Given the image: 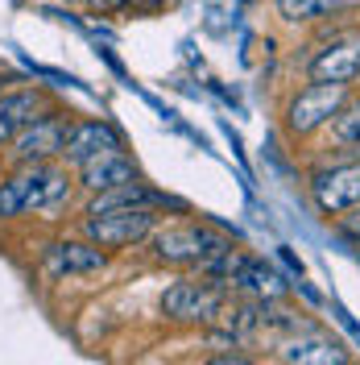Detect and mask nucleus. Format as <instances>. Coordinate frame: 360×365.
<instances>
[{
	"label": "nucleus",
	"mask_w": 360,
	"mask_h": 365,
	"mask_svg": "<svg viewBox=\"0 0 360 365\" xmlns=\"http://www.w3.org/2000/svg\"><path fill=\"white\" fill-rule=\"evenodd\" d=\"M79 179L70 175L63 158L54 162H17L4 179H0V220H17V216H33V212H63L70 204V191Z\"/></svg>",
	"instance_id": "obj_1"
},
{
	"label": "nucleus",
	"mask_w": 360,
	"mask_h": 365,
	"mask_svg": "<svg viewBox=\"0 0 360 365\" xmlns=\"http://www.w3.org/2000/svg\"><path fill=\"white\" fill-rule=\"evenodd\" d=\"M232 250L224 232L207 225H166L149 232V253L166 262V266H191V270H207L211 262H220L224 253Z\"/></svg>",
	"instance_id": "obj_2"
},
{
	"label": "nucleus",
	"mask_w": 360,
	"mask_h": 365,
	"mask_svg": "<svg viewBox=\"0 0 360 365\" xmlns=\"http://www.w3.org/2000/svg\"><path fill=\"white\" fill-rule=\"evenodd\" d=\"M154 228H158V207H145V204L83 212V220H79V232L88 241H95L100 250H133L141 241H149Z\"/></svg>",
	"instance_id": "obj_3"
},
{
	"label": "nucleus",
	"mask_w": 360,
	"mask_h": 365,
	"mask_svg": "<svg viewBox=\"0 0 360 365\" xmlns=\"http://www.w3.org/2000/svg\"><path fill=\"white\" fill-rule=\"evenodd\" d=\"M228 295H232V287L216 274L186 278L162 295V316L174 324H216V319H224Z\"/></svg>",
	"instance_id": "obj_4"
},
{
	"label": "nucleus",
	"mask_w": 360,
	"mask_h": 365,
	"mask_svg": "<svg viewBox=\"0 0 360 365\" xmlns=\"http://www.w3.org/2000/svg\"><path fill=\"white\" fill-rule=\"evenodd\" d=\"M348 100H352L348 83H307V88H298L286 100V113H282L290 137H311L319 129H327Z\"/></svg>",
	"instance_id": "obj_5"
},
{
	"label": "nucleus",
	"mask_w": 360,
	"mask_h": 365,
	"mask_svg": "<svg viewBox=\"0 0 360 365\" xmlns=\"http://www.w3.org/2000/svg\"><path fill=\"white\" fill-rule=\"evenodd\" d=\"M70 120H75V116L63 113L58 104L42 108L21 133L9 141V158H13V166H17V162H54L58 154H63V141H67Z\"/></svg>",
	"instance_id": "obj_6"
},
{
	"label": "nucleus",
	"mask_w": 360,
	"mask_h": 365,
	"mask_svg": "<svg viewBox=\"0 0 360 365\" xmlns=\"http://www.w3.org/2000/svg\"><path fill=\"white\" fill-rule=\"evenodd\" d=\"M311 200L323 216H344L360 204V158L352 162H336V166H323L311 175Z\"/></svg>",
	"instance_id": "obj_7"
},
{
	"label": "nucleus",
	"mask_w": 360,
	"mask_h": 365,
	"mask_svg": "<svg viewBox=\"0 0 360 365\" xmlns=\"http://www.w3.org/2000/svg\"><path fill=\"white\" fill-rule=\"evenodd\" d=\"M108 266V253L88 237H58L42 250V270L50 278H83V274H100Z\"/></svg>",
	"instance_id": "obj_8"
},
{
	"label": "nucleus",
	"mask_w": 360,
	"mask_h": 365,
	"mask_svg": "<svg viewBox=\"0 0 360 365\" xmlns=\"http://www.w3.org/2000/svg\"><path fill=\"white\" fill-rule=\"evenodd\" d=\"M108 150H125V133L116 129L112 120H79V116H75L58 158L75 170V166L100 158V154H108Z\"/></svg>",
	"instance_id": "obj_9"
},
{
	"label": "nucleus",
	"mask_w": 360,
	"mask_h": 365,
	"mask_svg": "<svg viewBox=\"0 0 360 365\" xmlns=\"http://www.w3.org/2000/svg\"><path fill=\"white\" fill-rule=\"evenodd\" d=\"M311 83H356L360 79V34H336L332 42L307 63Z\"/></svg>",
	"instance_id": "obj_10"
},
{
	"label": "nucleus",
	"mask_w": 360,
	"mask_h": 365,
	"mask_svg": "<svg viewBox=\"0 0 360 365\" xmlns=\"http://www.w3.org/2000/svg\"><path fill=\"white\" fill-rule=\"evenodd\" d=\"M75 179L79 187L95 195V191H112V187H125V182L141 179V170H137V162L125 154V150H108V154H100V158L83 162V166H75Z\"/></svg>",
	"instance_id": "obj_11"
},
{
	"label": "nucleus",
	"mask_w": 360,
	"mask_h": 365,
	"mask_svg": "<svg viewBox=\"0 0 360 365\" xmlns=\"http://www.w3.org/2000/svg\"><path fill=\"white\" fill-rule=\"evenodd\" d=\"M42 108H50V96L42 88H13V91L4 88L0 91V150H9V141L21 133Z\"/></svg>",
	"instance_id": "obj_12"
},
{
	"label": "nucleus",
	"mask_w": 360,
	"mask_h": 365,
	"mask_svg": "<svg viewBox=\"0 0 360 365\" xmlns=\"http://www.w3.org/2000/svg\"><path fill=\"white\" fill-rule=\"evenodd\" d=\"M277 357L282 361H302V365H348V349L336 336H327L319 328H307V332H298V336L282 344Z\"/></svg>",
	"instance_id": "obj_13"
},
{
	"label": "nucleus",
	"mask_w": 360,
	"mask_h": 365,
	"mask_svg": "<svg viewBox=\"0 0 360 365\" xmlns=\"http://www.w3.org/2000/svg\"><path fill=\"white\" fill-rule=\"evenodd\" d=\"M360 0H273L277 17L286 25H307V21H319V17H332V13H344Z\"/></svg>",
	"instance_id": "obj_14"
},
{
	"label": "nucleus",
	"mask_w": 360,
	"mask_h": 365,
	"mask_svg": "<svg viewBox=\"0 0 360 365\" xmlns=\"http://www.w3.org/2000/svg\"><path fill=\"white\" fill-rule=\"evenodd\" d=\"M332 141H336L339 150L360 145V100H348L336 113V120H332Z\"/></svg>",
	"instance_id": "obj_15"
},
{
	"label": "nucleus",
	"mask_w": 360,
	"mask_h": 365,
	"mask_svg": "<svg viewBox=\"0 0 360 365\" xmlns=\"http://www.w3.org/2000/svg\"><path fill=\"white\" fill-rule=\"evenodd\" d=\"M145 9V0H88L91 13H100V17H108V13H125V9Z\"/></svg>",
	"instance_id": "obj_16"
},
{
	"label": "nucleus",
	"mask_w": 360,
	"mask_h": 365,
	"mask_svg": "<svg viewBox=\"0 0 360 365\" xmlns=\"http://www.w3.org/2000/svg\"><path fill=\"white\" fill-rule=\"evenodd\" d=\"M9 83H13V75H4V71H0V91L9 88Z\"/></svg>",
	"instance_id": "obj_17"
},
{
	"label": "nucleus",
	"mask_w": 360,
	"mask_h": 365,
	"mask_svg": "<svg viewBox=\"0 0 360 365\" xmlns=\"http://www.w3.org/2000/svg\"><path fill=\"white\" fill-rule=\"evenodd\" d=\"M352 212H356V216H352V228H356V232H360V204L352 207Z\"/></svg>",
	"instance_id": "obj_18"
},
{
	"label": "nucleus",
	"mask_w": 360,
	"mask_h": 365,
	"mask_svg": "<svg viewBox=\"0 0 360 365\" xmlns=\"http://www.w3.org/2000/svg\"><path fill=\"white\" fill-rule=\"evenodd\" d=\"M0 179H4V175H0Z\"/></svg>",
	"instance_id": "obj_19"
}]
</instances>
